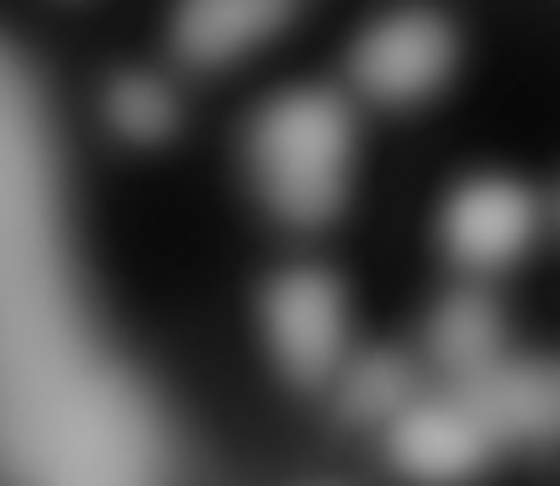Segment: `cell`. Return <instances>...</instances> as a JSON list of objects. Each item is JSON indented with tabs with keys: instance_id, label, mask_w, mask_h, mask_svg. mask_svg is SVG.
Segmentation results:
<instances>
[{
	"instance_id": "obj_1",
	"label": "cell",
	"mask_w": 560,
	"mask_h": 486,
	"mask_svg": "<svg viewBox=\"0 0 560 486\" xmlns=\"http://www.w3.org/2000/svg\"><path fill=\"white\" fill-rule=\"evenodd\" d=\"M354 121L334 91H291L254 121V175L265 201L296 228H317L343 207Z\"/></svg>"
},
{
	"instance_id": "obj_2",
	"label": "cell",
	"mask_w": 560,
	"mask_h": 486,
	"mask_svg": "<svg viewBox=\"0 0 560 486\" xmlns=\"http://www.w3.org/2000/svg\"><path fill=\"white\" fill-rule=\"evenodd\" d=\"M354 85L381 101V106H412L423 95H434L450 69H455V27L423 11V5H407L381 16L360 43H354Z\"/></svg>"
},
{
	"instance_id": "obj_3",
	"label": "cell",
	"mask_w": 560,
	"mask_h": 486,
	"mask_svg": "<svg viewBox=\"0 0 560 486\" xmlns=\"http://www.w3.org/2000/svg\"><path fill=\"white\" fill-rule=\"evenodd\" d=\"M265 323L280 364L296 381H323L334 375L343 355V291L323 270H291L280 275L265 297Z\"/></svg>"
},
{
	"instance_id": "obj_4",
	"label": "cell",
	"mask_w": 560,
	"mask_h": 486,
	"mask_svg": "<svg viewBox=\"0 0 560 486\" xmlns=\"http://www.w3.org/2000/svg\"><path fill=\"white\" fill-rule=\"evenodd\" d=\"M534 239V196L513 181H470L444 212V243L466 270H502Z\"/></svg>"
},
{
	"instance_id": "obj_5",
	"label": "cell",
	"mask_w": 560,
	"mask_h": 486,
	"mask_svg": "<svg viewBox=\"0 0 560 486\" xmlns=\"http://www.w3.org/2000/svg\"><path fill=\"white\" fill-rule=\"evenodd\" d=\"M492 450H498V439L466 396L407 407L392 424V455L418 482H466L470 471H481V460Z\"/></svg>"
},
{
	"instance_id": "obj_6",
	"label": "cell",
	"mask_w": 560,
	"mask_h": 486,
	"mask_svg": "<svg viewBox=\"0 0 560 486\" xmlns=\"http://www.w3.org/2000/svg\"><path fill=\"white\" fill-rule=\"evenodd\" d=\"M492 439H556L560 433V364H492L460 386Z\"/></svg>"
},
{
	"instance_id": "obj_7",
	"label": "cell",
	"mask_w": 560,
	"mask_h": 486,
	"mask_svg": "<svg viewBox=\"0 0 560 486\" xmlns=\"http://www.w3.org/2000/svg\"><path fill=\"white\" fill-rule=\"evenodd\" d=\"M296 0H180L175 16V54L196 69H218L259 48L285 27Z\"/></svg>"
},
{
	"instance_id": "obj_8",
	"label": "cell",
	"mask_w": 560,
	"mask_h": 486,
	"mask_svg": "<svg viewBox=\"0 0 560 486\" xmlns=\"http://www.w3.org/2000/svg\"><path fill=\"white\" fill-rule=\"evenodd\" d=\"M498 306L487 302L481 291H455L450 302L434 312V328H429V349L444 370H455L460 381H476L498 364Z\"/></svg>"
},
{
	"instance_id": "obj_9",
	"label": "cell",
	"mask_w": 560,
	"mask_h": 486,
	"mask_svg": "<svg viewBox=\"0 0 560 486\" xmlns=\"http://www.w3.org/2000/svg\"><path fill=\"white\" fill-rule=\"evenodd\" d=\"M407 407H412V370H407L397 355H365V360L349 370V381H343V413L349 418H402Z\"/></svg>"
},
{
	"instance_id": "obj_10",
	"label": "cell",
	"mask_w": 560,
	"mask_h": 486,
	"mask_svg": "<svg viewBox=\"0 0 560 486\" xmlns=\"http://www.w3.org/2000/svg\"><path fill=\"white\" fill-rule=\"evenodd\" d=\"M106 106H112L117 132H127L132 143H159L175 127V95L154 74H127V80H117Z\"/></svg>"
}]
</instances>
